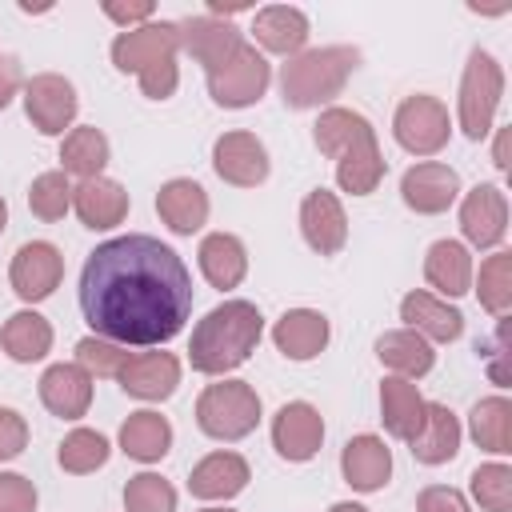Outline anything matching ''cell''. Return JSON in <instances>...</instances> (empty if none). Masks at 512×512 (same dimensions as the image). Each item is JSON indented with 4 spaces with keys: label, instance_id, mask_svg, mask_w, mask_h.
<instances>
[{
    "label": "cell",
    "instance_id": "6da1fadb",
    "mask_svg": "<svg viewBox=\"0 0 512 512\" xmlns=\"http://www.w3.org/2000/svg\"><path fill=\"white\" fill-rule=\"evenodd\" d=\"M80 312L92 332L112 344H164L192 316V276L176 248L128 232L88 252Z\"/></svg>",
    "mask_w": 512,
    "mask_h": 512
},
{
    "label": "cell",
    "instance_id": "7a4b0ae2",
    "mask_svg": "<svg viewBox=\"0 0 512 512\" xmlns=\"http://www.w3.org/2000/svg\"><path fill=\"white\" fill-rule=\"evenodd\" d=\"M312 140L324 156L336 160V184L352 196L376 192L388 172V160L376 144V128L352 108H324L312 124Z\"/></svg>",
    "mask_w": 512,
    "mask_h": 512
},
{
    "label": "cell",
    "instance_id": "3957f363",
    "mask_svg": "<svg viewBox=\"0 0 512 512\" xmlns=\"http://www.w3.org/2000/svg\"><path fill=\"white\" fill-rule=\"evenodd\" d=\"M264 336V316L252 300H224L216 304L188 340V360L204 376H224L240 368Z\"/></svg>",
    "mask_w": 512,
    "mask_h": 512
},
{
    "label": "cell",
    "instance_id": "277c9868",
    "mask_svg": "<svg viewBox=\"0 0 512 512\" xmlns=\"http://www.w3.org/2000/svg\"><path fill=\"white\" fill-rule=\"evenodd\" d=\"M360 52L352 44H324V48H308L300 56H292L280 72V92L288 108H320L332 96L344 92L348 76L356 72Z\"/></svg>",
    "mask_w": 512,
    "mask_h": 512
},
{
    "label": "cell",
    "instance_id": "5b68a950",
    "mask_svg": "<svg viewBox=\"0 0 512 512\" xmlns=\"http://www.w3.org/2000/svg\"><path fill=\"white\" fill-rule=\"evenodd\" d=\"M504 96V68L496 64L492 52L472 48L464 76H460V100H456V116H460V132L468 140H484L492 132L496 108Z\"/></svg>",
    "mask_w": 512,
    "mask_h": 512
},
{
    "label": "cell",
    "instance_id": "8992f818",
    "mask_svg": "<svg viewBox=\"0 0 512 512\" xmlns=\"http://www.w3.org/2000/svg\"><path fill=\"white\" fill-rule=\"evenodd\" d=\"M196 424L212 440H244L260 424V396L244 380L208 384L196 400Z\"/></svg>",
    "mask_w": 512,
    "mask_h": 512
},
{
    "label": "cell",
    "instance_id": "52a82bcc",
    "mask_svg": "<svg viewBox=\"0 0 512 512\" xmlns=\"http://www.w3.org/2000/svg\"><path fill=\"white\" fill-rule=\"evenodd\" d=\"M204 76H208V92L220 108H248L268 92L272 64L264 60V52H256V44L240 40V48L220 68H212Z\"/></svg>",
    "mask_w": 512,
    "mask_h": 512
},
{
    "label": "cell",
    "instance_id": "ba28073f",
    "mask_svg": "<svg viewBox=\"0 0 512 512\" xmlns=\"http://www.w3.org/2000/svg\"><path fill=\"white\" fill-rule=\"evenodd\" d=\"M392 136H396V144H400L404 152H412V156H436V152L448 144V136H452L448 108H444L436 96L416 92V96L400 100V108H396V116H392Z\"/></svg>",
    "mask_w": 512,
    "mask_h": 512
},
{
    "label": "cell",
    "instance_id": "9c48e42d",
    "mask_svg": "<svg viewBox=\"0 0 512 512\" xmlns=\"http://www.w3.org/2000/svg\"><path fill=\"white\" fill-rule=\"evenodd\" d=\"M8 280H12V292L24 304L48 300L60 288V280H64V256H60V248L52 240H28V244H20L16 256H12Z\"/></svg>",
    "mask_w": 512,
    "mask_h": 512
},
{
    "label": "cell",
    "instance_id": "30bf717a",
    "mask_svg": "<svg viewBox=\"0 0 512 512\" xmlns=\"http://www.w3.org/2000/svg\"><path fill=\"white\" fill-rule=\"evenodd\" d=\"M76 108L80 100H76L72 80L56 72H40L24 84V112L40 136H64V128H72L76 120Z\"/></svg>",
    "mask_w": 512,
    "mask_h": 512
},
{
    "label": "cell",
    "instance_id": "8fae6325",
    "mask_svg": "<svg viewBox=\"0 0 512 512\" xmlns=\"http://www.w3.org/2000/svg\"><path fill=\"white\" fill-rule=\"evenodd\" d=\"M180 52V28L176 20H148L140 28H128L112 40V64L120 72H144L156 60H172Z\"/></svg>",
    "mask_w": 512,
    "mask_h": 512
},
{
    "label": "cell",
    "instance_id": "7c38bea8",
    "mask_svg": "<svg viewBox=\"0 0 512 512\" xmlns=\"http://www.w3.org/2000/svg\"><path fill=\"white\" fill-rule=\"evenodd\" d=\"M460 196V176L456 168L440 164V160H424V164H412L404 176H400V200L420 212V216H440L456 204Z\"/></svg>",
    "mask_w": 512,
    "mask_h": 512
},
{
    "label": "cell",
    "instance_id": "4fadbf2b",
    "mask_svg": "<svg viewBox=\"0 0 512 512\" xmlns=\"http://www.w3.org/2000/svg\"><path fill=\"white\" fill-rule=\"evenodd\" d=\"M320 444H324V416L308 400H288L272 416V448L284 460L304 464L320 452Z\"/></svg>",
    "mask_w": 512,
    "mask_h": 512
},
{
    "label": "cell",
    "instance_id": "5bb4252c",
    "mask_svg": "<svg viewBox=\"0 0 512 512\" xmlns=\"http://www.w3.org/2000/svg\"><path fill=\"white\" fill-rule=\"evenodd\" d=\"M212 168L224 184L236 188H256L268 180V148L252 136V132H224L212 144Z\"/></svg>",
    "mask_w": 512,
    "mask_h": 512
},
{
    "label": "cell",
    "instance_id": "9a60e30c",
    "mask_svg": "<svg viewBox=\"0 0 512 512\" xmlns=\"http://www.w3.org/2000/svg\"><path fill=\"white\" fill-rule=\"evenodd\" d=\"M460 232L472 248H496L508 232V196L500 184H476L460 200Z\"/></svg>",
    "mask_w": 512,
    "mask_h": 512
},
{
    "label": "cell",
    "instance_id": "2e32d148",
    "mask_svg": "<svg viewBox=\"0 0 512 512\" xmlns=\"http://www.w3.org/2000/svg\"><path fill=\"white\" fill-rule=\"evenodd\" d=\"M300 232H304V244L320 256H336L348 244V216H344V204L336 200V192L312 188L300 200Z\"/></svg>",
    "mask_w": 512,
    "mask_h": 512
},
{
    "label": "cell",
    "instance_id": "e0dca14e",
    "mask_svg": "<svg viewBox=\"0 0 512 512\" xmlns=\"http://www.w3.org/2000/svg\"><path fill=\"white\" fill-rule=\"evenodd\" d=\"M116 380L136 400H168L180 384V360L172 352H132Z\"/></svg>",
    "mask_w": 512,
    "mask_h": 512
},
{
    "label": "cell",
    "instance_id": "ac0fdd59",
    "mask_svg": "<svg viewBox=\"0 0 512 512\" xmlns=\"http://www.w3.org/2000/svg\"><path fill=\"white\" fill-rule=\"evenodd\" d=\"M72 208H76V216H80L84 228L108 232V228L124 224V216H128V192H124V184H116L108 176H92V180H80L72 188Z\"/></svg>",
    "mask_w": 512,
    "mask_h": 512
},
{
    "label": "cell",
    "instance_id": "d6986e66",
    "mask_svg": "<svg viewBox=\"0 0 512 512\" xmlns=\"http://www.w3.org/2000/svg\"><path fill=\"white\" fill-rule=\"evenodd\" d=\"M400 320L412 332H420L428 344H452L464 332V312L432 292H408L400 300Z\"/></svg>",
    "mask_w": 512,
    "mask_h": 512
},
{
    "label": "cell",
    "instance_id": "ffe728a7",
    "mask_svg": "<svg viewBox=\"0 0 512 512\" xmlns=\"http://www.w3.org/2000/svg\"><path fill=\"white\" fill-rule=\"evenodd\" d=\"M176 28H180V48L196 64H204V72L220 68L240 48V32L228 20H216V16H188Z\"/></svg>",
    "mask_w": 512,
    "mask_h": 512
},
{
    "label": "cell",
    "instance_id": "44dd1931",
    "mask_svg": "<svg viewBox=\"0 0 512 512\" xmlns=\"http://www.w3.org/2000/svg\"><path fill=\"white\" fill-rule=\"evenodd\" d=\"M340 472L356 492H380L388 484V476H392V452H388V444L380 436L360 432V436H352L344 444Z\"/></svg>",
    "mask_w": 512,
    "mask_h": 512
},
{
    "label": "cell",
    "instance_id": "7402d4cb",
    "mask_svg": "<svg viewBox=\"0 0 512 512\" xmlns=\"http://www.w3.org/2000/svg\"><path fill=\"white\" fill-rule=\"evenodd\" d=\"M40 400L60 420H80L92 404V376L80 364H52L40 376Z\"/></svg>",
    "mask_w": 512,
    "mask_h": 512
},
{
    "label": "cell",
    "instance_id": "603a6c76",
    "mask_svg": "<svg viewBox=\"0 0 512 512\" xmlns=\"http://www.w3.org/2000/svg\"><path fill=\"white\" fill-rule=\"evenodd\" d=\"M252 36L264 52L276 56H300L308 44V16L292 4H268L252 20Z\"/></svg>",
    "mask_w": 512,
    "mask_h": 512
},
{
    "label": "cell",
    "instance_id": "cb8c5ba5",
    "mask_svg": "<svg viewBox=\"0 0 512 512\" xmlns=\"http://www.w3.org/2000/svg\"><path fill=\"white\" fill-rule=\"evenodd\" d=\"M156 212H160V220H164L176 236H192V232H200L204 220H208V192H204L196 180L176 176V180L160 184V192H156Z\"/></svg>",
    "mask_w": 512,
    "mask_h": 512
},
{
    "label": "cell",
    "instance_id": "d4e9b609",
    "mask_svg": "<svg viewBox=\"0 0 512 512\" xmlns=\"http://www.w3.org/2000/svg\"><path fill=\"white\" fill-rule=\"evenodd\" d=\"M332 328H328V316L316 312V308H292L276 320L272 328V344L288 356V360H312L324 352Z\"/></svg>",
    "mask_w": 512,
    "mask_h": 512
},
{
    "label": "cell",
    "instance_id": "484cf974",
    "mask_svg": "<svg viewBox=\"0 0 512 512\" xmlns=\"http://www.w3.org/2000/svg\"><path fill=\"white\" fill-rule=\"evenodd\" d=\"M424 408H428V400L420 396V388H416L412 380L388 376V380L380 384V420H384L388 436L412 444L416 432L424 428Z\"/></svg>",
    "mask_w": 512,
    "mask_h": 512
},
{
    "label": "cell",
    "instance_id": "4316f807",
    "mask_svg": "<svg viewBox=\"0 0 512 512\" xmlns=\"http://www.w3.org/2000/svg\"><path fill=\"white\" fill-rule=\"evenodd\" d=\"M248 480H252V472L240 452H212L192 468L188 492L196 500H232L236 492H244Z\"/></svg>",
    "mask_w": 512,
    "mask_h": 512
},
{
    "label": "cell",
    "instance_id": "83f0119b",
    "mask_svg": "<svg viewBox=\"0 0 512 512\" xmlns=\"http://www.w3.org/2000/svg\"><path fill=\"white\" fill-rule=\"evenodd\" d=\"M196 256H200L204 280H208L212 288H220V292L236 288V284L248 276V248H244V240L232 236V232H212V236H204Z\"/></svg>",
    "mask_w": 512,
    "mask_h": 512
},
{
    "label": "cell",
    "instance_id": "f1b7e54d",
    "mask_svg": "<svg viewBox=\"0 0 512 512\" xmlns=\"http://www.w3.org/2000/svg\"><path fill=\"white\" fill-rule=\"evenodd\" d=\"M424 280L440 296H448V300L464 296L472 288V252H468V244H460V240H436L428 248V256H424Z\"/></svg>",
    "mask_w": 512,
    "mask_h": 512
},
{
    "label": "cell",
    "instance_id": "f546056e",
    "mask_svg": "<svg viewBox=\"0 0 512 512\" xmlns=\"http://www.w3.org/2000/svg\"><path fill=\"white\" fill-rule=\"evenodd\" d=\"M412 448V456L420 460V464H428V468H436V464H448L456 452H460V420H456V412L448 408V404H428L424 408V428L416 432V440L408 444Z\"/></svg>",
    "mask_w": 512,
    "mask_h": 512
},
{
    "label": "cell",
    "instance_id": "4dcf8cb0",
    "mask_svg": "<svg viewBox=\"0 0 512 512\" xmlns=\"http://www.w3.org/2000/svg\"><path fill=\"white\" fill-rule=\"evenodd\" d=\"M168 448H172V424L160 412L140 408L120 424V452L124 456H132L140 464H156L168 456Z\"/></svg>",
    "mask_w": 512,
    "mask_h": 512
},
{
    "label": "cell",
    "instance_id": "1f68e13d",
    "mask_svg": "<svg viewBox=\"0 0 512 512\" xmlns=\"http://www.w3.org/2000/svg\"><path fill=\"white\" fill-rule=\"evenodd\" d=\"M0 348H4L16 364H36V360H44V356L52 352V324H48L40 312L20 308V312H12V316L4 320V328H0Z\"/></svg>",
    "mask_w": 512,
    "mask_h": 512
},
{
    "label": "cell",
    "instance_id": "d6a6232c",
    "mask_svg": "<svg viewBox=\"0 0 512 512\" xmlns=\"http://www.w3.org/2000/svg\"><path fill=\"white\" fill-rule=\"evenodd\" d=\"M376 356H380L384 368H392V372L404 376V380H420V376H428L432 364H436L432 344H428L420 332H412V328L384 332V336L376 340Z\"/></svg>",
    "mask_w": 512,
    "mask_h": 512
},
{
    "label": "cell",
    "instance_id": "836d02e7",
    "mask_svg": "<svg viewBox=\"0 0 512 512\" xmlns=\"http://www.w3.org/2000/svg\"><path fill=\"white\" fill-rule=\"evenodd\" d=\"M112 148H108V136L96 128V124H80L64 136L60 144V172L64 176H80V180H92V176H104V164H108Z\"/></svg>",
    "mask_w": 512,
    "mask_h": 512
},
{
    "label": "cell",
    "instance_id": "e575fe53",
    "mask_svg": "<svg viewBox=\"0 0 512 512\" xmlns=\"http://www.w3.org/2000/svg\"><path fill=\"white\" fill-rule=\"evenodd\" d=\"M468 432H472V440L484 452L508 456L512 452V404H508V396H484V400H476L472 404V416H468Z\"/></svg>",
    "mask_w": 512,
    "mask_h": 512
},
{
    "label": "cell",
    "instance_id": "d590c367",
    "mask_svg": "<svg viewBox=\"0 0 512 512\" xmlns=\"http://www.w3.org/2000/svg\"><path fill=\"white\" fill-rule=\"evenodd\" d=\"M108 456H112V444H108V436H100L96 428H72V432L60 440V452H56L60 468L72 472V476H88V472L104 468Z\"/></svg>",
    "mask_w": 512,
    "mask_h": 512
},
{
    "label": "cell",
    "instance_id": "8d00e7d4",
    "mask_svg": "<svg viewBox=\"0 0 512 512\" xmlns=\"http://www.w3.org/2000/svg\"><path fill=\"white\" fill-rule=\"evenodd\" d=\"M476 296H480L484 312H492L496 320L508 316V308H512V252H492L480 264Z\"/></svg>",
    "mask_w": 512,
    "mask_h": 512
},
{
    "label": "cell",
    "instance_id": "74e56055",
    "mask_svg": "<svg viewBox=\"0 0 512 512\" xmlns=\"http://www.w3.org/2000/svg\"><path fill=\"white\" fill-rule=\"evenodd\" d=\"M28 208H32V216H40V220H64V212L72 208V184H68V176L64 172H40L36 180H32V188H28Z\"/></svg>",
    "mask_w": 512,
    "mask_h": 512
},
{
    "label": "cell",
    "instance_id": "f35d334b",
    "mask_svg": "<svg viewBox=\"0 0 512 512\" xmlns=\"http://www.w3.org/2000/svg\"><path fill=\"white\" fill-rule=\"evenodd\" d=\"M124 512H176V488L156 472H140L124 484Z\"/></svg>",
    "mask_w": 512,
    "mask_h": 512
},
{
    "label": "cell",
    "instance_id": "ab89813d",
    "mask_svg": "<svg viewBox=\"0 0 512 512\" xmlns=\"http://www.w3.org/2000/svg\"><path fill=\"white\" fill-rule=\"evenodd\" d=\"M472 500L484 512H512V468L508 464H480L472 472Z\"/></svg>",
    "mask_w": 512,
    "mask_h": 512
},
{
    "label": "cell",
    "instance_id": "60d3db41",
    "mask_svg": "<svg viewBox=\"0 0 512 512\" xmlns=\"http://www.w3.org/2000/svg\"><path fill=\"white\" fill-rule=\"evenodd\" d=\"M132 352L124 348V344H112V340H104V336H84L80 344H76V364L96 380V376H120V368H124V360H128Z\"/></svg>",
    "mask_w": 512,
    "mask_h": 512
},
{
    "label": "cell",
    "instance_id": "b9f144b4",
    "mask_svg": "<svg viewBox=\"0 0 512 512\" xmlns=\"http://www.w3.org/2000/svg\"><path fill=\"white\" fill-rule=\"evenodd\" d=\"M136 80H140V92H144L148 100H168V96L176 92V84H180L176 56H172V60H156V64H152V68H144Z\"/></svg>",
    "mask_w": 512,
    "mask_h": 512
},
{
    "label": "cell",
    "instance_id": "7bdbcfd3",
    "mask_svg": "<svg viewBox=\"0 0 512 512\" xmlns=\"http://www.w3.org/2000/svg\"><path fill=\"white\" fill-rule=\"evenodd\" d=\"M0 512H36V488L20 472H0Z\"/></svg>",
    "mask_w": 512,
    "mask_h": 512
},
{
    "label": "cell",
    "instance_id": "ee69618b",
    "mask_svg": "<svg viewBox=\"0 0 512 512\" xmlns=\"http://www.w3.org/2000/svg\"><path fill=\"white\" fill-rule=\"evenodd\" d=\"M28 448V420L16 408H0V460H16Z\"/></svg>",
    "mask_w": 512,
    "mask_h": 512
},
{
    "label": "cell",
    "instance_id": "f6af8a7d",
    "mask_svg": "<svg viewBox=\"0 0 512 512\" xmlns=\"http://www.w3.org/2000/svg\"><path fill=\"white\" fill-rule=\"evenodd\" d=\"M100 12H104L112 24H120V28L128 32V28L148 24V20H152V12H156V4H152V0H132V4H124V0H104V4H100Z\"/></svg>",
    "mask_w": 512,
    "mask_h": 512
},
{
    "label": "cell",
    "instance_id": "bcb514c9",
    "mask_svg": "<svg viewBox=\"0 0 512 512\" xmlns=\"http://www.w3.org/2000/svg\"><path fill=\"white\" fill-rule=\"evenodd\" d=\"M416 512H472V508H468L464 492H456L448 484H432L416 496Z\"/></svg>",
    "mask_w": 512,
    "mask_h": 512
},
{
    "label": "cell",
    "instance_id": "7dc6e473",
    "mask_svg": "<svg viewBox=\"0 0 512 512\" xmlns=\"http://www.w3.org/2000/svg\"><path fill=\"white\" fill-rule=\"evenodd\" d=\"M20 84H24V76H20V60L0 52V112L12 104V96L20 92Z\"/></svg>",
    "mask_w": 512,
    "mask_h": 512
},
{
    "label": "cell",
    "instance_id": "c3c4849f",
    "mask_svg": "<svg viewBox=\"0 0 512 512\" xmlns=\"http://www.w3.org/2000/svg\"><path fill=\"white\" fill-rule=\"evenodd\" d=\"M492 160H496V168H500V172H508V128H500V136H496V152H492Z\"/></svg>",
    "mask_w": 512,
    "mask_h": 512
},
{
    "label": "cell",
    "instance_id": "681fc988",
    "mask_svg": "<svg viewBox=\"0 0 512 512\" xmlns=\"http://www.w3.org/2000/svg\"><path fill=\"white\" fill-rule=\"evenodd\" d=\"M328 512H368L364 504H352V500H340V504H332Z\"/></svg>",
    "mask_w": 512,
    "mask_h": 512
},
{
    "label": "cell",
    "instance_id": "f907efd6",
    "mask_svg": "<svg viewBox=\"0 0 512 512\" xmlns=\"http://www.w3.org/2000/svg\"><path fill=\"white\" fill-rule=\"evenodd\" d=\"M8 228V204H4V196H0V232Z\"/></svg>",
    "mask_w": 512,
    "mask_h": 512
},
{
    "label": "cell",
    "instance_id": "816d5d0a",
    "mask_svg": "<svg viewBox=\"0 0 512 512\" xmlns=\"http://www.w3.org/2000/svg\"><path fill=\"white\" fill-rule=\"evenodd\" d=\"M200 512H232V508H200Z\"/></svg>",
    "mask_w": 512,
    "mask_h": 512
}]
</instances>
